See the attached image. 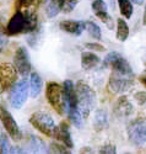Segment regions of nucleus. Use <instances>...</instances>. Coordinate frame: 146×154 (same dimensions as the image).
I'll list each match as a JSON object with an SVG mask.
<instances>
[{"instance_id":"423d86ee","label":"nucleus","mask_w":146,"mask_h":154,"mask_svg":"<svg viewBox=\"0 0 146 154\" xmlns=\"http://www.w3.org/2000/svg\"><path fill=\"white\" fill-rule=\"evenodd\" d=\"M28 97V82L22 79L11 88L10 91V105L16 110L21 109Z\"/></svg>"},{"instance_id":"a211bd4d","label":"nucleus","mask_w":146,"mask_h":154,"mask_svg":"<svg viewBox=\"0 0 146 154\" xmlns=\"http://www.w3.org/2000/svg\"><path fill=\"white\" fill-rule=\"evenodd\" d=\"M43 88V82L42 78L39 76L38 73H32L31 74V79H30V89H31V96L37 97L42 91Z\"/></svg>"},{"instance_id":"c85d7f7f","label":"nucleus","mask_w":146,"mask_h":154,"mask_svg":"<svg viewBox=\"0 0 146 154\" xmlns=\"http://www.w3.org/2000/svg\"><path fill=\"white\" fill-rule=\"evenodd\" d=\"M85 46H86L88 49L96 51V52H104V51H106V48H104L102 45H100V43H86Z\"/></svg>"},{"instance_id":"7c9ffc66","label":"nucleus","mask_w":146,"mask_h":154,"mask_svg":"<svg viewBox=\"0 0 146 154\" xmlns=\"http://www.w3.org/2000/svg\"><path fill=\"white\" fill-rule=\"evenodd\" d=\"M135 99L139 101V104H144V102H146V93L145 91H140L135 95Z\"/></svg>"},{"instance_id":"0eeeda50","label":"nucleus","mask_w":146,"mask_h":154,"mask_svg":"<svg viewBox=\"0 0 146 154\" xmlns=\"http://www.w3.org/2000/svg\"><path fill=\"white\" fill-rule=\"evenodd\" d=\"M19 72L11 63H0V90L6 91L17 82Z\"/></svg>"},{"instance_id":"bb28decb","label":"nucleus","mask_w":146,"mask_h":154,"mask_svg":"<svg viewBox=\"0 0 146 154\" xmlns=\"http://www.w3.org/2000/svg\"><path fill=\"white\" fill-rule=\"evenodd\" d=\"M79 3V0H66V3H65V6L63 9L64 12H70L74 10V8Z\"/></svg>"},{"instance_id":"6ab92c4d","label":"nucleus","mask_w":146,"mask_h":154,"mask_svg":"<svg viewBox=\"0 0 146 154\" xmlns=\"http://www.w3.org/2000/svg\"><path fill=\"white\" fill-rule=\"evenodd\" d=\"M25 15H26V23H27L26 33L34 32L38 27V16H37V14L34 11H27Z\"/></svg>"},{"instance_id":"7ed1b4c3","label":"nucleus","mask_w":146,"mask_h":154,"mask_svg":"<svg viewBox=\"0 0 146 154\" xmlns=\"http://www.w3.org/2000/svg\"><path fill=\"white\" fill-rule=\"evenodd\" d=\"M30 123L42 134L54 138L58 126L55 125L54 120H53V117L49 113L43 112V111L32 113L31 117H30Z\"/></svg>"},{"instance_id":"39448f33","label":"nucleus","mask_w":146,"mask_h":154,"mask_svg":"<svg viewBox=\"0 0 146 154\" xmlns=\"http://www.w3.org/2000/svg\"><path fill=\"white\" fill-rule=\"evenodd\" d=\"M134 85V75H125L121 73L112 72L108 82V89L114 94H121L130 90Z\"/></svg>"},{"instance_id":"2eb2a0df","label":"nucleus","mask_w":146,"mask_h":154,"mask_svg":"<svg viewBox=\"0 0 146 154\" xmlns=\"http://www.w3.org/2000/svg\"><path fill=\"white\" fill-rule=\"evenodd\" d=\"M108 127V115L106 110H97L94 117V128L97 132H101Z\"/></svg>"},{"instance_id":"c9c22d12","label":"nucleus","mask_w":146,"mask_h":154,"mask_svg":"<svg viewBox=\"0 0 146 154\" xmlns=\"http://www.w3.org/2000/svg\"><path fill=\"white\" fill-rule=\"evenodd\" d=\"M144 25H146V6H145V14H144Z\"/></svg>"},{"instance_id":"393cba45","label":"nucleus","mask_w":146,"mask_h":154,"mask_svg":"<svg viewBox=\"0 0 146 154\" xmlns=\"http://www.w3.org/2000/svg\"><path fill=\"white\" fill-rule=\"evenodd\" d=\"M1 154H14V147L10 144L6 136H1V147H0Z\"/></svg>"},{"instance_id":"f3484780","label":"nucleus","mask_w":146,"mask_h":154,"mask_svg":"<svg viewBox=\"0 0 146 154\" xmlns=\"http://www.w3.org/2000/svg\"><path fill=\"white\" fill-rule=\"evenodd\" d=\"M66 0H49L47 6H46V12L48 17H55L59 12L64 9Z\"/></svg>"},{"instance_id":"6e6552de","label":"nucleus","mask_w":146,"mask_h":154,"mask_svg":"<svg viewBox=\"0 0 146 154\" xmlns=\"http://www.w3.org/2000/svg\"><path fill=\"white\" fill-rule=\"evenodd\" d=\"M0 122L3 123L5 131L11 137L12 140L17 142V140H20L22 138V133L20 131V127L17 126L15 119L12 117V115L3 106H0Z\"/></svg>"},{"instance_id":"473e14b6","label":"nucleus","mask_w":146,"mask_h":154,"mask_svg":"<svg viewBox=\"0 0 146 154\" xmlns=\"http://www.w3.org/2000/svg\"><path fill=\"white\" fill-rule=\"evenodd\" d=\"M14 154H27V153L25 152V149L20 147H14Z\"/></svg>"},{"instance_id":"2f4dec72","label":"nucleus","mask_w":146,"mask_h":154,"mask_svg":"<svg viewBox=\"0 0 146 154\" xmlns=\"http://www.w3.org/2000/svg\"><path fill=\"white\" fill-rule=\"evenodd\" d=\"M80 154H94V150H92L91 147H84V148H81Z\"/></svg>"},{"instance_id":"f704fd0d","label":"nucleus","mask_w":146,"mask_h":154,"mask_svg":"<svg viewBox=\"0 0 146 154\" xmlns=\"http://www.w3.org/2000/svg\"><path fill=\"white\" fill-rule=\"evenodd\" d=\"M140 80H141V83L146 86V76H141V78H140Z\"/></svg>"},{"instance_id":"b1692460","label":"nucleus","mask_w":146,"mask_h":154,"mask_svg":"<svg viewBox=\"0 0 146 154\" xmlns=\"http://www.w3.org/2000/svg\"><path fill=\"white\" fill-rule=\"evenodd\" d=\"M92 10H94L95 15L102 14V12H107V4L103 0H94L92 3Z\"/></svg>"},{"instance_id":"9b49d317","label":"nucleus","mask_w":146,"mask_h":154,"mask_svg":"<svg viewBox=\"0 0 146 154\" xmlns=\"http://www.w3.org/2000/svg\"><path fill=\"white\" fill-rule=\"evenodd\" d=\"M25 152L27 154H50V152L47 149L43 140L33 134L28 136Z\"/></svg>"},{"instance_id":"9d476101","label":"nucleus","mask_w":146,"mask_h":154,"mask_svg":"<svg viewBox=\"0 0 146 154\" xmlns=\"http://www.w3.org/2000/svg\"><path fill=\"white\" fill-rule=\"evenodd\" d=\"M26 15L21 11H16L12 17L6 23V33L7 36H15L20 33H26Z\"/></svg>"},{"instance_id":"412c9836","label":"nucleus","mask_w":146,"mask_h":154,"mask_svg":"<svg viewBox=\"0 0 146 154\" xmlns=\"http://www.w3.org/2000/svg\"><path fill=\"white\" fill-rule=\"evenodd\" d=\"M118 5H119V10H121V14L125 19H130L133 15V5L129 0H118Z\"/></svg>"},{"instance_id":"dca6fc26","label":"nucleus","mask_w":146,"mask_h":154,"mask_svg":"<svg viewBox=\"0 0 146 154\" xmlns=\"http://www.w3.org/2000/svg\"><path fill=\"white\" fill-rule=\"evenodd\" d=\"M100 62H101L100 57L96 56L95 53H92V52H84L81 54V67L85 70L94 69L95 67L98 66Z\"/></svg>"},{"instance_id":"cd10ccee","label":"nucleus","mask_w":146,"mask_h":154,"mask_svg":"<svg viewBox=\"0 0 146 154\" xmlns=\"http://www.w3.org/2000/svg\"><path fill=\"white\" fill-rule=\"evenodd\" d=\"M34 3V0H17L16 2V9L20 11L21 8H28Z\"/></svg>"},{"instance_id":"72a5a7b5","label":"nucleus","mask_w":146,"mask_h":154,"mask_svg":"<svg viewBox=\"0 0 146 154\" xmlns=\"http://www.w3.org/2000/svg\"><path fill=\"white\" fill-rule=\"evenodd\" d=\"M131 2H133V3H134V4H138V5H141V4L144 3V0H131Z\"/></svg>"},{"instance_id":"4c0bfd02","label":"nucleus","mask_w":146,"mask_h":154,"mask_svg":"<svg viewBox=\"0 0 146 154\" xmlns=\"http://www.w3.org/2000/svg\"><path fill=\"white\" fill-rule=\"evenodd\" d=\"M0 154H1V150H0Z\"/></svg>"},{"instance_id":"20e7f679","label":"nucleus","mask_w":146,"mask_h":154,"mask_svg":"<svg viewBox=\"0 0 146 154\" xmlns=\"http://www.w3.org/2000/svg\"><path fill=\"white\" fill-rule=\"evenodd\" d=\"M128 138L131 144L141 147L146 144V120L136 119L128 126Z\"/></svg>"},{"instance_id":"ddd939ff","label":"nucleus","mask_w":146,"mask_h":154,"mask_svg":"<svg viewBox=\"0 0 146 154\" xmlns=\"http://www.w3.org/2000/svg\"><path fill=\"white\" fill-rule=\"evenodd\" d=\"M59 27L68 32V33H71V35H75V36H80L84 30L86 29V22L84 21H75V20H64L59 23Z\"/></svg>"},{"instance_id":"c756f323","label":"nucleus","mask_w":146,"mask_h":154,"mask_svg":"<svg viewBox=\"0 0 146 154\" xmlns=\"http://www.w3.org/2000/svg\"><path fill=\"white\" fill-rule=\"evenodd\" d=\"M6 43H7V40H6V37L1 33V31H0V53L4 51V48H5V46H6Z\"/></svg>"},{"instance_id":"f03ea898","label":"nucleus","mask_w":146,"mask_h":154,"mask_svg":"<svg viewBox=\"0 0 146 154\" xmlns=\"http://www.w3.org/2000/svg\"><path fill=\"white\" fill-rule=\"evenodd\" d=\"M46 99L48 100L49 105L59 115H64V112L66 110V101H65L64 88L61 85H59L58 83H54V82L47 83Z\"/></svg>"},{"instance_id":"a878e982","label":"nucleus","mask_w":146,"mask_h":154,"mask_svg":"<svg viewBox=\"0 0 146 154\" xmlns=\"http://www.w3.org/2000/svg\"><path fill=\"white\" fill-rule=\"evenodd\" d=\"M98 154H117V148H115L114 144L107 143V144H104V146L101 147Z\"/></svg>"},{"instance_id":"1a4fd4ad","label":"nucleus","mask_w":146,"mask_h":154,"mask_svg":"<svg viewBox=\"0 0 146 154\" xmlns=\"http://www.w3.org/2000/svg\"><path fill=\"white\" fill-rule=\"evenodd\" d=\"M14 67L16 68V70L19 72L20 75L22 76H27L31 73L32 66H31V60H30V56L27 49L25 47H19L15 52L14 56Z\"/></svg>"},{"instance_id":"f257e3e1","label":"nucleus","mask_w":146,"mask_h":154,"mask_svg":"<svg viewBox=\"0 0 146 154\" xmlns=\"http://www.w3.org/2000/svg\"><path fill=\"white\" fill-rule=\"evenodd\" d=\"M76 95L79 101V110H80L84 119H87L90 112L96 106V93L94 91L90 85H87L85 82H77L76 86Z\"/></svg>"},{"instance_id":"f8f14e48","label":"nucleus","mask_w":146,"mask_h":154,"mask_svg":"<svg viewBox=\"0 0 146 154\" xmlns=\"http://www.w3.org/2000/svg\"><path fill=\"white\" fill-rule=\"evenodd\" d=\"M54 138L58 140V142H61L66 148L71 149V148L74 147L73 138H71V133H70V128H69L68 122L63 121V122L58 126Z\"/></svg>"},{"instance_id":"5701e85b","label":"nucleus","mask_w":146,"mask_h":154,"mask_svg":"<svg viewBox=\"0 0 146 154\" xmlns=\"http://www.w3.org/2000/svg\"><path fill=\"white\" fill-rule=\"evenodd\" d=\"M50 154H71V152L64 144H60L58 142H53L50 144Z\"/></svg>"},{"instance_id":"e433bc0d","label":"nucleus","mask_w":146,"mask_h":154,"mask_svg":"<svg viewBox=\"0 0 146 154\" xmlns=\"http://www.w3.org/2000/svg\"><path fill=\"white\" fill-rule=\"evenodd\" d=\"M125 154H130V153H125Z\"/></svg>"},{"instance_id":"4468645a","label":"nucleus","mask_w":146,"mask_h":154,"mask_svg":"<svg viewBox=\"0 0 146 154\" xmlns=\"http://www.w3.org/2000/svg\"><path fill=\"white\" fill-rule=\"evenodd\" d=\"M133 113V105L127 96H121L114 105V115L119 119L128 117Z\"/></svg>"},{"instance_id":"aec40b11","label":"nucleus","mask_w":146,"mask_h":154,"mask_svg":"<svg viewBox=\"0 0 146 154\" xmlns=\"http://www.w3.org/2000/svg\"><path fill=\"white\" fill-rule=\"evenodd\" d=\"M129 36V27L125 20L123 19H118L117 20V38L119 41H127V38Z\"/></svg>"},{"instance_id":"4be33fe9","label":"nucleus","mask_w":146,"mask_h":154,"mask_svg":"<svg viewBox=\"0 0 146 154\" xmlns=\"http://www.w3.org/2000/svg\"><path fill=\"white\" fill-rule=\"evenodd\" d=\"M86 30L88 31L90 36L94 37L95 40H101V38H102L101 29H100V26L96 22H94V21H86Z\"/></svg>"}]
</instances>
